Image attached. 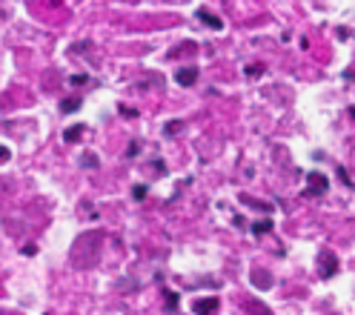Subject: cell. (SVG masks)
I'll use <instances>...</instances> for the list:
<instances>
[{
	"mask_svg": "<svg viewBox=\"0 0 355 315\" xmlns=\"http://www.w3.org/2000/svg\"><path fill=\"white\" fill-rule=\"evenodd\" d=\"M83 103H80V98H66L63 103H60V112H78Z\"/></svg>",
	"mask_w": 355,
	"mask_h": 315,
	"instance_id": "obj_9",
	"label": "cell"
},
{
	"mask_svg": "<svg viewBox=\"0 0 355 315\" xmlns=\"http://www.w3.org/2000/svg\"><path fill=\"white\" fill-rule=\"evenodd\" d=\"M175 80L181 83V86H192L198 80V69H195V66H187V69H181V72L175 75Z\"/></svg>",
	"mask_w": 355,
	"mask_h": 315,
	"instance_id": "obj_4",
	"label": "cell"
},
{
	"mask_svg": "<svg viewBox=\"0 0 355 315\" xmlns=\"http://www.w3.org/2000/svg\"><path fill=\"white\" fill-rule=\"evenodd\" d=\"M272 230V218H263V221H255L252 223V232L255 235H263V232H270Z\"/></svg>",
	"mask_w": 355,
	"mask_h": 315,
	"instance_id": "obj_8",
	"label": "cell"
},
{
	"mask_svg": "<svg viewBox=\"0 0 355 315\" xmlns=\"http://www.w3.org/2000/svg\"><path fill=\"white\" fill-rule=\"evenodd\" d=\"M138 152H141V146H138V144H129V149H126V158H135Z\"/></svg>",
	"mask_w": 355,
	"mask_h": 315,
	"instance_id": "obj_13",
	"label": "cell"
},
{
	"mask_svg": "<svg viewBox=\"0 0 355 315\" xmlns=\"http://www.w3.org/2000/svg\"><path fill=\"white\" fill-rule=\"evenodd\" d=\"M198 20H201V24H209L212 29H220V26H224V24H220V17H215V15L204 12V9H198Z\"/></svg>",
	"mask_w": 355,
	"mask_h": 315,
	"instance_id": "obj_7",
	"label": "cell"
},
{
	"mask_svg": "<svg viewBox=\"0 0 355 315\" xmlns=\"http://www.w3.org/2000/svg\"><path fill=\"white\" fill-rule=\"evenodd\" d=\"M132 198H135V201H144V198H146V184H141V187L132 189Z\"/></svg>",
	"mask_w": 355,
	"mask_h": 315,
	"instance_id": "obj_12",
	"label": "cell"
},
{
	"mask_svg": "<svg viewBox=\"0 0 355 315\" xmlns=\"http://www.w3.org/2000/svg\"><path fill=\"white\" fill-rule=\"evenodd\" d=\"M318 273H321V278H332V275H336V273H338V261H336V255H332V253H321Z\"/></svg>",
	"mask_w": 355,
	"mask_h": 315,
	"instance_id": "obj_2",
	"label": "cell"
},
{
	"mask_svg": "<svg viewBox=\"0 0 355 315\" xmlns=\"http://www.w3.org/2000/svg\"><path fill=\"white\" fill-rule=\"evenodd\" d=\"M329 189V181L321 175V172H309L306 178V195H324Z\"/></svg>",
	"mask_w": 355,
	"mask_h": 315,
	"instance_id": "obj_1",
	"label": "cell"
},
{
	"mask_svg": "<svg viewBox=\"0 0 355 315\" xmlns=\"http://www.w3.org/2000/svg\"><path fill=\"white\" fill-rule=\"evenodd\" d=\"M72 83H75V86H83V83H86V75H75Z\"/></svg>",
	"mask_w": 355,
	"mask_h": 315,
	"instance_id": "obj_16",
	"label": "cell"
},
{
	"mask_svg": "<svg viewBox=\"0 0 355 315\" xmlns=\"http://www.w3.org/2000/svg\"><path fill=\"white\" fill-rule=\"evenodd\" d=\"M178 124H181V121H172V124L166 126V132H169V135H175V132H178Z\"/></svg>",
	"mask_w": 355,
	"mask_h": 315,
	"instance_id": "obj_17",
	"label": "cell"
},
{
	"mask_svg": "<svg viewBox=\"0 0 355 315\" xmlns=\"http://www.w3.org/2000/svg\"><path fill=\"white\" fill-rule=\"evenodd\" d=\"M241 201H243V204H250V207H255V210H263V212L272 210L270 204H261V201H252V198H247V195H241Z\"/></svg>",
	"mask_w": 355,
	"mask_h": 315,
	"instance_id": "obj_11",
	"label": "cell"
},
{
	"mask_svg": "<svg viewBox=\"0 0 355 315\" xmlns=\"http://www.w3.org/2000/svg\"><path fill=\"white\" fill-rule=\"evenodd\" d=\"M263 72V66H247V75L252 78V75H261Z\"/></svg>",
	"mask_w": 355,
	"mask_h": 315,
	"instance_id": "obj_14",
	"label": "cell"
},
{
	"mask_svg": "<svg viewBox=\"0 0 355 315\" xmlns=\"http://www.w3.org/2000/svg\"><path fill=\"white\" fill-rule=\"evenodd\" d=\"M349 115H352V118H355V106H352V109H349Z\"/></svg>",
	"mask_w": 355,
	"mask_h": 315,
	"instance_id": "obj_18",
	"label": "cell"
},
{
	"mask_svg": "<svg viewBox=\"0 0 355 315\" xmlns=\"http://www.w3.org/2000/svg\"><path fill=\"white\" fill-rule=\"evenodd\" d=\"M252 281H255V287H261V289H266V287L272 284L270 273H263V269H252Z\"/></svg>",
	"mask_w": 355,
	"mask_h": 315,
	"instance_id": "obj_6",
	"label": "cell"
},
{
	"mask_svg": "<svg viewBox=\"0 0 355 315\" xmlns=\"http://www.w3.org/2000/svg\"><path fill=\"white\" fill-rule=\"evenodd\" d=\"M83 132H86V124H75L72 129H66V132H63V141H66V144H75V141H80V135H83Z\"/></svg>",
	"mask_w": 355,
	"mask_h": 315,
	"instance_id": "obj_5",
	"label": "cell"
},
{
	"mask_svg": "<svg viewBox=\"0 0 355 315\" xmlns=\"http://www.w3.org/2000/svg\"><path fill=\"white\" fill-rule=\"evenodd\" d=\"M80 164H83V167H89V169H98V167H101V161H98V158H95V155H89V152H83Z\"/></svg>",
	"mask_w": 355,
	"mask_h": 315,
	"instance_id": "obj_10",
	"label": "cell"
},
{
	"mask_svg": "<svg viewBox=\"0 0 355 315\" xmlns=\"http://www.w3.org/2000/svg\"><path fill=\"white\" fill-rule=\"evenodd\" d=\"M9 155H12V152H9V146H0V164L9 161Z\"/></svg>",
	"mask_w": 355,
	"mask_h": 315,
	"instance_id": "obj_15",
	"label": "cell"
},
{
	"mask_svg": "<svg viewBox=\"0 0 355 315\" xmlns=\"http://www.w3.org/2000/svg\"><path fill=\"white\" fill-rule=\"evenodd\" d=\"M195 315H215L218 312V298H201V301H195L192 304Z\"/></svg>",
	"mask_w": 355,
	"mask_h": 315,
	"instance_id": "obj_3",
	"label": "cell"
}]
</instances>
